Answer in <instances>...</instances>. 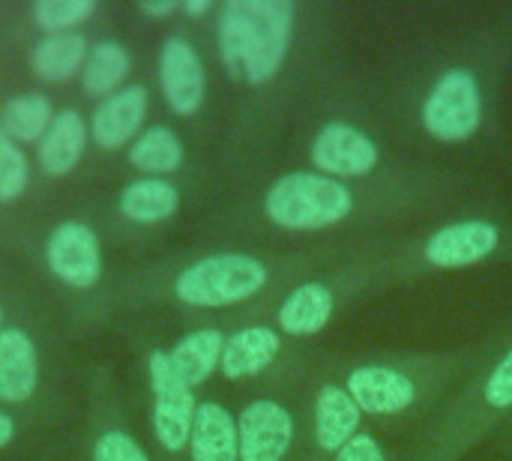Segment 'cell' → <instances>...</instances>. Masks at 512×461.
I'll return each mask as SVG.
<instances>
[{
  "label": "cell",
  "mask_w": 512,
  "mask_h": 461,
  "mask_svg": "<svg viewBox=\"0 0 512 461\" xmlns=\"http://www.w3.org/2000/svg\"><path fill=\"white\" fill-rule=\"evenodd\" d=\"M480 360L471 354H387L363 357L342 372V387L372 420H414L423 423L459 387L468 369Z\"/></svg>",
  "instance_id": "obj_1"
},
{
  "label": "cell",
  "mask_w": 512,
  "mask_h": 461,
  "mask_svg": "<svg viewBox=\"0 0 512 461\" xmlns=\"http://www.w3.org/2000/svg\"><path fill=\"white\" fill-rule=\"evenodd\" d=\"M507 420H512V342L495 360L480 363L471 381L459 384L420 423L402 461H462Z\"/></svg>",
  "instance_id": "obj_2"
},
{
  "label": "cell",
  "mask_w": 512,
  "mask_h": 461,
  "mask_svg": "<svg viewBox=\"0 0 512 461\" xmlns=\"http://www.w3.org/2000/svg\"><path fill=\"white\" fill-rule=\"evenodd\" d=\"M291 33V0H228L216 18L222 63L231 78H243L249 87H264L279 75Z\"/></svg>",
  "instance_id": "obj_3"
},
{
  "label": "cell",
  "mask_w": 512,
  "mask_h": 461,
  "mask_svg": "<svg viewBox=\"0 0 512 461\" xmlns=\"http://www.w3.org/2000/svg\"><path fill=\"white\" fill-rule=\"evenodd\" d=\"M357 210V195L345 180L318 171H288L264 195V216L297 234L327 231L348 222Z\"/></svg>",
  "instance_id": "obj_4"
},
{
  "label": "cell",
  "mask_w": 512,
  "mask_h": 461,
  "mask_svg": "<svg viewBox=\"0 0 512 461\" xmlns=\"http://www.w3.org/2000/svg\"><path fill=\"white\" fill-rule=\"evenodd\" d=\"M504 246V234L489 219H462L435 228L417 246L384 258V279L396 282L426 270H465L489 261Z\"/></svg>",
  "instance_id": "obj_5"
},
{
  "label": "cell",
  "mask_w": 512,
  "mask_h": 461,
  "mask_svg": "<svg viewBox=\"0 0 512 461\" xmlns=\"http://www.w3.org/2000/svg\"><path fill=\"white\" fill-rule=\"evenodd\" d=\"M270 285V264L246 252H219L192 261L174 279V297L192 309H228Z\"/></svg>",
  "instance_id": "obj_6"
},
{
  "label": "cell",
  "mask_w": 512,
  "mask_h": 461,
  "mask_svg": "<svg viewBox=\"0 0 512 461\" xmlns=\"http://www.w3.org/2000/svg\"><path fill=\"white\" fill-rule=\"evenodd\" d=\"M369 282H384L381 261L357 264L351 270L333 273L327 279H309L300 282L285 294V300L276 309V327L285 336L309 339L318 336L336 315L339 303L351 300L357 291L369 288Z\"/></svg>",
  "instance_id": "obj_7"
},
{
  "label": "cell",
  "mask_w": 512,
  "mask_h": 461,
  "mask_svg": "<svg viewBox=\"0 0 512 461\" xmlns=\"http://www.w3.org/2000/svg\"><path fill=\"white\" fill-rule=\"evenodd\" d=\"M423 129L441 144H462L477 135L483 123V87L474 69H444L420 108Z\"/></svg>",
  "instance_id": "obj_8"
},
{
  "label": "cell",
  "mask_w": 512,
  "mask_h": 461,
  "mask_svg": "<svg viewBox=\"0 0 512 461\" xmlns=\"http://www.w3.org/2000/svg\"><path fill=\"white\" fill-rule=\"evenodd\" d=\"M147 375H150V390H153V432L156 441L180 456L189 450L192 441V426L198 414V399L195 390L177 375V369L168 360V351H150L147 360Z\"/></svg>",
  "instance_id": "obj_9"
},
{
  "label": "cell",
  "mask_w": 512,
  "mask_h": 461,
  "mask_svg": "<svg viewBox=\"0 0 512 461\" xmlns=\"http://www.w3.org/2000/svg\"><path fill=\"white\" fill-rule=\"evenodd\" d=\"M297 417L276 399H255L237 417L240 461H297Z\"/></svg>",
  "instance_id": "obj_10"
},
{
  "label": "cell",
  "mask_w": 512,
  "mask_h": 461,
  "mask_svg": "<svg viewBox=\"0 0 512 461\" xmlns=\"http://www.w3.org/2000/svg\"><path fill=\"white\" fill-rule=\"evenodd\" d=\"M312 165L318 168V174L336 180H357L381 165V150L354 123L330 120L312 138Z\"/></svg>",
  "instance_id": "obj_11"
},
{
  "label": "cell",
  "mask_w": 512,
  "mask_h": 461,
  "mask_svg": "<svg viewBox=\"0 0 512 461\" xmlns=\"http://www.w3.org/2000/svg\"><path fill=\"white\" fill-rule=\"evenodd\" d=\"M357 432H363V411L339 381H321L312 399L309 461H330Z\"/></svg>",
  "instance_id": "obj_12"
},
{
  "label": "cell",
  "mask_w": 512,
  "mask_h": 461,
  "mask_svg": "<svg viewBox=\"0 0 512 461\" xmlns=\"http://www.w3.org/2000/svg\"><path fill=\"white\" fill-rule=\"evenodd\" d=\"M48 270L69 288L87 291L102 279L99 237L84 222H60L45 243Z\"/></svg>",
  "instance_id": "obj_13"
},
{
  "label": "cell",
  "mask_w": 512,
  "mask_h": 461,
  "mask_svg": "<svg viewBox=\"0 0 512 461\" xmlns=\"http://www.w3.org/2000/svg\"><path fill=\"white\" fill-rule=\"evenodd\" d=\"M159 87L168 108L180 117L198 114L207 93L204 63L195 45L183 36H168L159 48Z\"/></svg>",
  "instance_id": "obj_14"
},
{
  "label": "cell",
  "mask_w": 512,
  "mask_h": 461,
  "mask_svg": "<svg viewBox=\"0 0 512 461\" xmlns=\"http://www.w3.org/2000/svg\"><path fill=\"white\" fill-rule=\"evenodd\" d=\"M147 117V90L141 84H129L111 96H105L90 117V138L102 150H120L141 135Z\"/></svg>",
  "instance_id": "obj_15"
},
{
  "label": "cell",
  "mask_w": 512,
  "mask_h": 461,
  "mask_svg": "<svg viewBox=\"0 0 512 461\" xmlns=\"http://www.w3.org/2000/svg\"><path fill=\"white\" fill-rule=\"evenodd\" d=\"M90 141V123L75 111V108H63L54 114L48 132L42 135V141L36 144L39 153V165L48 177H66L78 168V162L84 159Z\"/></svg>",
  "instance_id": "obj_16"
},
{
  "label": "cell",
  "mask_w": 512,
  "mask_h": 461,
  "mask_svg": "<svg viewBox=\"0 0 512 461\" xmlns=\"http://www.w3.org/2000/svg\"><path fill=\"white\" fill-rule=\"evenodd\" d=\"M279 351H282L279 330L264 327V324L243 327L225 339L219 369L228 381H249V378H258L264 369H270Z\"/></svg>",
  "instance_id": "obj_17"
},
{
  "label": "cell",
  "mask_w": 512,
  "mask_h": 461,
  "mask_svg": "<svg viewBox=\"0 0 512 461\" xmlns=\"http://www.w3.org/2000/svg\"><path fill=\"white\" fill-rule=\"evenodd\" d=\"M39 357L33 339L18 327L0 330V402L21 405L36 393Z\"/></svg>",
  "instance_id": "obj_18"
},
{
  "label": "cell",
  "mask_w": 512,
  "mask_h": 461,
  "mask_svg": "<svg viewBox=\"0 0 512 461\" xmlns=\"http://www.w3.org/2000/svg\"><path fill=\"white\" fill-rule=\"evenodd\" d=\"M192 461H240L237 453V417L219 402H198L192 441Z\"/></svg>",
  "instance_id": "obj_19"
},
{
  "label": "cell",
  "mask_w": 512,
  "mask_h": 461,
  "mask_svg": "<svg viewBox=\"0 0 512 461\" xmlns=\"http://www.w3.org/2000/svg\"><path fill=\"white\" fill-rule=\"evenodd\" d=\"M87 39L75 33H45L30 54V66L36 78L48 84H63L75 75H81L84 60H87Z\"/></svg>",
  "instance_id": "obj_20"
},
{
  "label": "cell",
  "mask_w": 512,
  "mask_h": 461,
  "mask_svg": "<svg viewBox=\"0 0 512 461\" xmlns=\"http://www.w3.org/2000/svg\"><path fill=\"white\" fill-rule=\"evenodd\" d=\"M225 333L216 330V327H204V330H195L189 336H183L171 351H168V360L171 366L177 369V375L195 390L201 387L222 363V351H225Z\"/></svg>",
  "instance_id": "obj_21"
},
{
  "label": "cell",
  "mask_w": 512,
  "mask_h": 461,
  "mask_svg": "<svg viewBox=\"0 0 512 461\" xmlns=\"http://www.w3.org/2000/svg\"><path fill=\"white\" fill-rule=\"evenodd\" d=\"M120 213L129 219V222H138V225H159L165 219H171L180 207V192L174 183L162 180V177H144V180H135L129 183L123 192H120V201H117Z\"/></svg>",
  "instance_id": "obj_22"
},
{
  "label": "cell",
  "mask_w": 512,
  "mask_h": 461,
  "mask_svg": "<svg viewBox=\"0 0 512 461\" xmlns=\"http://www.w3.org/2000/svg\"><path fill=\"white\" fill-rule=\"evenodd\" d=\"M132 72V57L120 42L102 39L87 51L84 69H81V87L90 99H105L117 90H123V81Z\"/></svg>",
  "instance_id": "obj_23"
},
{
  "label": "cell",
  "mask_w": 512,
  "mask_h": 461,
  "mask_svg": "<svg viewBox=\"0 0 512 461\" xmlns=\"http://www.w3.org/2000/svg\"><path fill=\"white\" fill-rule=\"evenodd\" d=\"M54 120L51 99L42 93H24L12 96L0 111V129L21 147V144H39Z\"/></svg>",
  "instance_id": "obj_24"
},
{
  "label": "cell",
  "mask_w": 512,
  "mask_h": 461,
  "mask_svg": "<svg viewBox=\"0 0 512 461\" xmlns=\"http://www.w3.org/2000/svg\"><path fill=\"white\" fill-rule=\"evenodd\" d=\"M183 159H186V150H183V141L174 129L168 126H150L144 129L132 147H129V162L138 168V171H147V174H174L183 168Z\"/></svg>",
  "instance_id": "obj_25"
},
{
  "label": "cell",
  "mask_w": 512,
  "mask_h": 461,
  "mask_svg": "<svg viewBox=\"0 0 512 461\" xmlns=\"http://www.w3.org/2000/svg\"><path fill=\"white\" fill-rule=\"evenodd\" d=\"M96 12V0H39L33 3V21L45 33H75Z\"/></svg>",
  "instance_id": "obj_26"
},
{
  "label": "cell",
  "mask_w": 512,
  "mask_h": 461,
  "mask_svg": "<svg viewBox=\"0 0 512 461\" xmlns=\"http://www.w3.org/2000/svg\"><path fill=\"white\" fill-rule=\"evenodd\" d=\"M30 180V165L24 150L0 129V201L9 204L24 195Z\"/></svg>",
  "instance_id": "obj_27"
},
{
  "label": "cell",
  "mask_w": 512,
  "mask_h": 461,
  "mask_svg": "<svg viewBox=\"0 0 512 461\" xmlns=\"http://www.w3.org/2000/svg\"><path fill=\"white\" fill-rule=\"evenodd\" d=\"M93 461H150V456L129 432L108 429L93 444Z\"/></svg>",
  "instance_id": "obj_28"
},
{
  "label": "cell",
  "mask_w": 512,
  "mask_h": 461,
  "mask_svg": "<svg viewBox=\"0 0 512 461\" xmlns=\"http://www.w3.org/2000/svg\"><path fill=\"white\" fill-rule=\"evenodd\" d=\"M330 461H390V453L372 432H357Z\"/></svg>",
  "instance_id": "obj_29"
},
{
  "label": "cell",
  "mask_w": 512,
  "mask_h": 461,
  "mask_svg": "<svg viewBox=\"0 0 512 461\" xmlns=\"http://www.w3.org/2000/svg\"><path fill=\"white\" fill-rule=\"evenodd\" d=\"M138 9H141V15H150V18H168L180 9V3L177 0H144V3H138Z\"/></svg>",
  "instance_id": "obj_30"
},
{
  "label": "cell",
  "mask_w": 512,
  "mask_h": 461,
  "mask_svg": "<svg viewBox=\"0 0 512 461\" xmlns=\"http://www.w3.org/2000/svg\"><path fill=\"white\" fill-rule=\"evenodd\" d=\"M12 435H15V420L0 408V450L12 441Z\"/></svg>",
  "instance_id": "obj_31"
},
{
  "label": "cell",
  "mask_w": 512,
  "mask_h": 461,
  "mask_svg": "<svg viewBox=\"0 0 512 461\" xmlns=\"http://www.w3.org/2000/svg\"><path fill=\"white\" fill-rule=\"evenodd\" d=\"M210 0H186V3H180V9L189 15V18H198V15H204V12H210Z\"/></svg>",
  "instance_id": "obj_32"
},
{
  "label": "cell",
  "mask_w": 512,
  "mask_h": 461,
  "mask_svg": "<svg viewBox=\"0 0 512 461\" xmlns=\"http://www.w3.org/2000/svg\"><path fill=\"white\" fill-rule=\"evenodd\" d=\"M0 330H3V309H0Z\"/></svg>",
  "instance_id": "obj_33"
},
{
  "label": "cell",
  "mask_w": 512,
  "mask_h": 461,
  "mask_svg": "<svg viewBox=\"0 0 512 461\" xmlns=\"http://www.w3.org/2000/svg\"><path fill=\"white\" fill-rule=\"evenodd\" d=\"M510 435H512V426H510Z\"/></svg>",
  "instance_id": "obj_34"
}]
</instances>
